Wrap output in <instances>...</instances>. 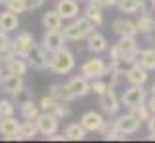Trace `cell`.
<instances>
[{"label": "cell", "instance_id": "277c9868", "mask_svg": "<svg viewBox=\"0 0 155 143\" xmlns=\"http://www.w3.org/2000/svg\"><path fill=\"white\" fill-rule=\"evenodd\" d=\"M147 101V92L144 90V86H136V84H130V88L124 90V94L121 95V103L124 107H134V105H140V103H146Z\"/></svg>", "mask_w": 155, "mask_h": 143}, {"label": "cell", "instance_id": "3957f363", "mask_svg": "<svg viewBox=\"0 0 155 143\" xmlns=\"http://www.w3.org/2000/svg\"><path fill=\"white\" fill-rule=\"evenodd\" d=\"M37 128H38V134L50 138L52 134L58 132V126H59V118L54 115L52 111H42L40 115L37 116Z\"/></svg>", "mask_w": 155, "mask_h": 143}, {"label": "cell", "instance_id": "ffe728a7", "mask_svg": "<svg viewBox=\"0 0 155 143\" xmlns=\"http://www.w3.org/2000/svg\"><path fill=\"white\" fill-rule=\"evenodd\" d=\"M42 25L46 31H61L63 27V17L59 15L58 10H48L42 15Z\"/></svg>", "mask_w": 155, "mask_h": 143}, {"label": "cell", "instance_id": "e0dca14e", "mask_svg": "<svg viewBox=\"0 0 155 143\" xmlns=\"http://www.w3.org/2000/svg\"><path fill=\"white\" fill-rule=\"evenodd\" d=\"M84 40H86V50L92 52V53H102V52L107 50V40H105L104 34L98 33V31H92Z\"/></svg>", "mask_w": 155, "mask_h": 143}, {"label": "cell", "instance_id": "8d00e7d4", "mask_svg": "<svg viewBox=\"0 0 155 143\" xmlns=\"http://www.w3.org/2000/svg\"><path fill=\"white\" fill-rule=\"evenodd\" d=\"M58 103H59V101L54 97V95H44V97L40 99V103H38V105H40V109H42V111H52Z\"/></svg>", "mask_w": 155, "mask_h": 143}, {"label": "cell", "instance_id": "ee69618b", "mask_svg": "<svg viewBox=\"0 0 155 143\" xmlns=\"http://www.w3.org/2000/svg\"><path fill=\"white\" fill-rule=\"evenodd\" d=\"M147 132H150V134H155V115H151L150 120H147Z\"/></svg>", "mask_w": 155, "mask_h": 143}, {"label": "cell", "instance_id": "f907efd6", "mask_svg": "<svg viewBox=\"0 0 155 143\" xmlns=\"http://www.w3.org/2000/svg\"><path fill=\"white\" fill-rule=\"evenodd\" d=\"M147 138H150V139H155V134H150V135H147Z\"/></svg>", "mask_w": 155, "mask_h": 143}, {"label": "cell", "instance_id": "ab89813d", "mask_svg": "<svg viewBox=\"0 0 155 143\" xmlns=\"http://www.w3.org/2000/svg\"><path fill=\"white\" fill-rule=\"evenodd\" d=\"M46 0H25V8L27 11H33V10H40L44 6Z\"/></svg>", "mask_w": 155, "mask_h": 143}, {"label": "cell", "instance_id": "4316f807", "mask_svg": "<svg viewBox=\"0 0 155 143\" xmlns=\"http://www.w3.org/2000/svg\"><path fill=\"white\" fill-rule=\"evenodd\" d=\"M27 69H29L27 59L17 57V56L6 63V73H10V75H21V76H23V75L27 73Z\"/></svg>", "mask_w": 155, "mask_h": 143}, {"label": "cell", "instance_id": "ac0fdd59", "mask_svg": "<svg viewBox=\"0 0 155 143\" xmlns=\"http://www.w3.org/2000/svg\"><path fill=\"white\" fill-rule=\"evenodd\" d=\"M100 134H102V138L104 139H109V141H124L128 138L124 132H121L117 126H115V120L109 122V120H105L104 122V126L100 128Z\"/></svg>", "mask_w": 155, "mask_h": 143}, {"label": "cell", "instance_id": "d6986e66", "mask_svg": "<svg viewBox=\"0 0 155 143\" xmlns=\"http://www.w3.org/2000/svg\"><path fill=\"white\" fill-rule=\"evenodd\" d=\"M19 115L23 120H37V116L40 115V105L35 103L33 97L23 99L19 103Z\"/></svg>", "mask_w": 155, "mask_h": 143}, {"label": "cell", "instance_id": "30bf717a", "mask_svg": "<svg viewBox=\"0 0 155 143\" xmlns=\"http://www.w3.org/2000/svg\"><path fill=\"white\" fill-rule=\"evenodd\" d=\"M117 44L121 46L124 59H128L130 63H136L138 53H140V48H138V42H136V37H121Z\"/></svg>", "mask_w": 155, "mask_h": 143}, {"label": "cell", "instance_id": "816d5d0a", "mask_svg": "<svg viewBox=\"0 0 155 143\" xmlns=\"http://www.w3.org/2000/svg\"><path fill=\"white\" fill-rule=\"evenodd\" d=\"M0 78H2V67H0Z\"/></svg>", "mask_w": 155, "mask_h": 143}, {"label": "cell", "instance_id": "b9f144b4", "mask_svg": "<svg viewBox=\"0 0 155 143\" xmlns=\"http://www.w3.org/2000/svg\"><path fill=\"white\" fill-rule=\"evenodd\" d=\"M92 4L100 6L102 10H107V8H113V6H117V0H90Z\"/></svg>", "mask_w": 155, "mask_h": 143}, {"label": "cell", "instance_id": "11a10c76", "mask_svg": "<svg viewBox=\"0 0 155 143\" xmlns=\"http://www.w3.org/2000/svg\"><path fill=\"white\" fill-rule=\"evenodd\" d=\"M0 120H2V118H0Z\"/></svg>", "mask_w": 155, "mask_h": 143}, {"label": "cell", "instance_id": "83f0119b", "mask_svg": "<svg viewBox=\"0 0 155 143\" xmlns=\"http://www.w3.org/2000/svg\"><path fill=\"white\" fill-rule=\"evenodd\" d=\"M63 135H65V139L81 141V139L86 138V130H84V126H82L81 122H73V124H69V126L63 130Z\"/></svg>", "mask_w": 155, "mask_h": 143}, {"label": "cell", "instance_id": "9c48e42d", "mask_svg": "<svg viewBox=\"0 0 155 143\" xmlns=\"http://www.w3.org/2000/svg\"><path fill=\"white\" fill-rule=\"evenodd\" d=\"M65 42H67V40H65L61 31H46L44 38H42V46H44V50L48 53L65 48Z\"/></svg>", "mask_w": 155, "mask_h": 143}, {"label": "cell", "instance_id": "4fadbf2b", "mask_svg": "<svg viewBox=\"0 0 155 143\" xmlns=\"http://www.w3.org/2000/svg\"><path fill=\"white\" fill-rule=\"evenodd\" d=\"M111 29H113V33H115L119 38H121V37H136V34H138L136 23L130 21V19H123V17L113 21Z\"/></svg>", "mask_w": 155, "mask_h": 143}, {"label": "cell", "instance_id": "7bdbcfd3", "mask_svg": "<svg viewBox=\"0 0 155 143\" xmlns=\"http://www.w3.org/2000/svg\"><path fill=\"white\" fill-rule=\"evenodd\" d=\"M117 57H124V56H123L121 46H119V44H113L109 48V59H117Z\"/></svg>", "mask_w": 155, "mask_h": 143}, {"label": "cell", "instance_id": "5bb4252c", "mask_svg": "<svg viewBox=\"0 0 155 143\" xmlns=\"http://www.w3.org/2000/svg\"><path fill=\"white\" fill-rule=\"evenodd\" d=\"M140 120L138 118H134L132 115H121V116H117V120H115V126L121 130V132H124L127 135H130V134H136L140 130Z\"/></svg>", "mask_w": 155, "mask_h": 143}, {"label": "cell", "instance_id": "d6a6232c", "mask_svg": "<svg viewBox=\"0 0 155 143\" xmlns=\"http://www.w3.org/2000/svg\"><path fill=\"white\" fill-rule=\"evenodd\" d=\"M130 65H132V63H130L128 59H124V57H117V59H111V61H109V71H115V73L124 75Z\"/></svg>", "mask_w": 155, "mask_h": 143}, {"label": "cell", "instance_id": "52a82bcc", "mask_svg": "<svg viewBox=\"0 0 155 143\" xmlns=\"http://www.w3.org/2000/svg\"><path fill=\"white\" fill-rule=\"evenodd\" d=\"M23 88H25V80H23L21 75L6 73L2 78H0V90L6 92V94H10V95H14V97L23 90Z\"/></svg>", "mask_w": 155, "mask_h": 143}, {"label": "cell", "instance_id": "44dd1931", "mask_svg": "<svg viewBox=\"0 0 155 143\" xmlns=\"http://www.w3.org/2000/svg\"><path fill=\"white\" fill-rule=\"evenodd\" d=\"M50 95H54L58 101H61V103H69V101L77 99L73 92H71L69 84H63V82H58V84H52L50 88Z\"/></svg>", "mask_w": 155, "mask_h": 143}, {"label": "cell", "instance_id": "484cf974", "mask_svg": "<svg viewBox=\"0 0 155 143\" xmlns=\"http://www.w3.org/2000/svg\"><path fill=\"white\" fill-rule=\"evenodd\" d=\"M136 63L142 65L146 71H155V48H147V50H140Z\"/></svg>", "mask_w": 155, "mask_h": 143}, {"label": "cell", "instance_id": "681fc988", "mask_svg": "<svg viewBox=\"0 0 155 143\" xmlns=\"http://www.w3.org/2000/svg\"><path fill=\"white\" fill-rule=\"evenodd\" d=\"M151 94L155 95V82H153V86H151Z\"/></svg>", "mask_w": 155, "mask_h": 143}, {"label": "cell", "instance_id": "c3c4849f", "mask_svg": "<svg viewBox=\"0 0 155 143\" xmlns=\"http://www.w3.org/2000/svg\"><path fill=\"white\" fill-rule=\"evenodd\" d=\"M147 40H150V42H151V44L155 46V29H153V31H151L150 34H147Z\"/></svg>", "mask_w": 155, "mask_h": 143}, {"label": "cell", "instance_id": "e575fe53", "mask_svg": "<svg viewBox=\"0 0 155 143\" xmlns=\"http://www.w3.org/2000/svg\"><path fill=\"white\" fill-rule=\"evenodd\" d=\"M6 10L14 11V14H23V11H27L25 8V0H6Z\"/></svg>", "mask_w": 155, "mask_h": 143}, {"label": "cell", "instance_id": "9a60e30c", "mask_svg": "<svg viewBox=\"0 0 155 143\" xmlns=\"http://www.w3.org/2000/svg\"><path fill=\"white\" fill-rule=\"evenodd\" d=\"M104 116L96 111H88L81 116V124L84 126L86 132H100V128L104 126Z\"/></svg>", "mask_w": 155, "mask_h": 143}, {"label": "cell", "instance_id": "d4e9b609", "mask_svg": "<svg viewBox=\"0 0 155 143\" xmlns=\"http://www.w3.org/2000/svg\"><path fill=\"white\" fill-rule=\"evenodd\" d=\"M21 122L15 116H6L0 120V135H12V134H19Z\"/></svg>", "mask_w": 155, "mask_h": 143}, {"label": "cell", "instance_id": "7dc6e473", "mask_svg": "<svg viewBox=\"0 0 155 143\" xmlns=\"http://www.w3.org/2000/svg\"><path fill=\"white\" fill-rule=\"evenodd\" d=\"M138 2L142 4V10L140 11H150L147 8H150V0H138Z\"/></svg>", "mask_w": 155, "mask_h": 143}, {"label": "cell", "instance_id": "f35d334b", "mask_svg": "<svg viewBox=\"0 0 155 143\" xmlns=\"http://www.w3.org/2000/svg\"><path fill=\"white\" fill-rule=\"evenodd\" d=\"M12 48V38H10V33H6L0 29V50H8Z\"/></svg>", "mask_w": 155, "mask_h": 143}, {"label": "cell", "instance_id": "cb8c5ba5", "mask_svg": "<svg viewBox=\"0 0 155 143\" xmlns=\"http://www.w3.org/2000/svg\"><path fill=\"white\" fill-rule=\"evenodd\" d=\"M136 29H138L140 34H150L153 29H155V19L150 11H142V15L138 17V21H136Z\"/></svg>", "mask_w": 155, "mask_h": 143}, {"label": "cell", "instance_id": "4dcf8cb0", "mask_svg": "<svg viewBox=\"0 0 155 143\" xmlns=\"http://www.w3.org/2000/svg\"><path fill=\"white\" fill-rule=\"evenodd\" d=\"M117 8L121 14H136L142 10V4L138 0H117Z\"/></svg>", "mask_w": 155, "mask_h": 143}, {"label": "cell", "instance_id": "db71d44e", "mask_svg": "<svg viewBox=\"0 0 155 143\" xmlns=\"http://www.w3.org/2000/svg\"><path fill=\"white\" fill-rule=\"evenodd\" d=\"M0 4H6V0H0Z\"/></svg>", "mask_w": 155, "mask_h": 143}, {"label": "cell", "instance_id": "74e56055", "mask_svg": "<svg viewBox=\"0 0 155 143\" xmlns=\"http://www.w3.org/2000/svg\"><path fill=\"white\" fill-rule=\"evenodd\" d=\"M52 113H54V115H56V116L59 118V120H61V118L69 116V107L65 105V103H61V101H59V103H58V105L52 109Z\"/></svg>", "mask_w": 155, "mask_h": 143}, {"label": "cell", "instance_id": "5b68a950", "mask_svg": "<svg viewBox=\"0 0 155 143\" xmlns=\"http://www.w3.org/2000/svg\"><path fill=\"white\" fill-rule=\"evenodd\" d=\"M33 46H35L33 37H31L29 33H25V31L17 33V37H15V38H12V50H14V53H15L17 57L27 59L29 52L33 50Z\"/></svg>", "mask_w": 155, "mask_h": 143}, {"label": "cell", "instance_id": "7c38bea8", "mask_svg": "<svg viewBox=\"0 0 155 143\" xmlns=\"http://www.w3.org/2000/svg\"><path fill=\"white\" fill-rule=\"evenodd\" d=\"M56 10L59 11V15L63 19H75L79 17L81 10H79V0H56Z\"/></svg>", "mask_w": 155, "mask_h": 143}, {"label": "cell", "instance_id": "f546056e", "mask_svg": "<svg viewBox=\"0 0 155 143\" xmlns=\"http://www.w3.org/2000/svg\"><path fill=\"white\" fill-rule=\"evenodd\" d=\"M130 115H132L134 118H138L140 122H147L150 120V116H151V111H150V107H147L146 103H140V105H134V107H130Z\"/></svg>", "mask_w": 155, "mask_h": 143}, {"label": "cell", "instance_id": "f1b7e54d", "mask_svg": "<svg viewBox=\"0 0 155 143\" xmlns=\"http://www.w3.org/2000/svg\"><path fill=\"white\" fill-rule=\"evenodd\" d=\"M61 33H63V37L65 40H71V42H79V40H84L86 38V34L81 31L79 27H77V23H69V25H65L61 29Z\"/></svg>", "mask_w": 155, "mask_h": 143}, {"label": "cell", "instance_id": "603a6c76", "mask_svg": "<svg viewBox=\"0 0 155 143\" xmlns=\"http://www.w3.org/2000/svg\"><path fill=\"white\" fill-rule=\"evenodd\" d=\"M82 14H84V17L92 23L94 27H102V25H104V10L100 8V6H96V4L90 2V4L84 8V11H82Z\"/></svg>", "mask_w": 155, "mask_h": 143}, {"label": "cell", "instance_id": "1f68e13d", "mask_svg": "<svg viewBox=\"0 0 155 143\" xmlns=\"http://www.w3.org/2000/svg\"><path fill=\"white\" fill-rule=\"evenodd\" d=\"M21 135H23V139H33V138H37L38 135V128H37V122L35 120H25V122H21Z\"/></svg>", "mask_w": 155, "mask_h": 143}, {"label": "cell", "instance_id": "2e32d148", "mask_svg": "<svg viewBox=\"0 0 155 143\" xmlns=\"http://www.w3.org/2000/svg\"><path fill=\"white\" fill-rule=\"evenodd\" d=\"M67 84H69V88H71V92H73L75 97H84V95H88L92 92L90 90V80H88L86 76H82V75L73 76Z\"/></svg>", "mask_w": 155, "mask_h": 143}, {"label": "cell", "instance_id": "ba28073f", "mask_svg": "<svg viewBox=\"0 0 155 143\" xmlns=\"http://www.w3.org/2000/svg\"><path fill=\"white\" fill-rule=\"evenodd\" d=\"M98 101H100V107H102V111L107 113V115H115V113L119 111V107H121V103H119V97L115 90H113V86L109 84V88L102 94L98 95Z\"/></svg>", "mask_w": 155, "mask_h": 143}, {"label": "cell", "instance_id": "60d3db41", "mask_svg": "<svg viewBox=\"0 0 155 143\" xmlns=\"http://www.w3.org/2000/svg\"><path fill=\"white\" fill-rule=\"evenodd\" d=\"M15 57V53H14V50L12 48H8V50H0V63H8L10 59H14Z\"/></svg>", "mask_w": 155, "mask_h": 143}, {"label": "cell", "instance_id": "f5cc1de1", "mask_svg": "<svg viewBox=\"0 0 155 143\" xmlns=\"http://www.w3.org/2000/svg\"><path fill=\"white\" fill-rule=\"evenodd\" d=\"M79 2H90V0H79Z\"/></svg>", "mask_w": 155, "mask_h": 143}, {"label": "cell", "instance_id": "f6af8a7d", "mask_svg": "<svg viewBox=\"0 0 155 143\" xmlns=\"http://www.w3.org/2000/svg\"><path fill=\"white\" fill-rule=\"evenodd\" d=\"M146 105H147V107H150V111H151V115H155V95H153V94H151V97H150V99H147V101H146Z\"/></svg>", "mask_w": 155, "mask_h": 143}, {"label": "cell", "instance_id": "bcb514c9", "mask_svg": "<svg viewBox=\"0 0 155 143\" xmlns=\"http://www.w3.org/2000/svg\"><path fill=\"white\" fill-rule=\"evenodd\" d=\"M4 139H8V141H21V139H23V135H21V132H19V134H12V135H4Z\"/></svg>", "mask_w": 155, "mask_h": 143}, {"label": "cell", "instance_id": "7a4b0ae2", "mask_svg": "<svg viewBox=\"0 0 155 143\" xmlns=\"http://www.w3.org/2000/svg\"><path fill=\"white\" fill-rule=\"evenodd\" d=\"M107 73H109V65H107L104 59H100V57L86 59V61L81 65V75H82V76H86L88 80L104 78Z\"/></svg>", "mask_w": 155, "mask_h": 143}, {"label": "cell", "instance_id": "8fae6325", "mask_svg": "<svg viewBox=\"0 0 155 143\" xmlns=\"http://www.w3.org/2000/svg\"><path fill=\"white\" fill-rule=\"evenodd\" d=\"M150 71H146L142 65L138 63H132L130 67L127 69V73H124V78H127L128 84H136V86H144L146 82H147V75Z\"/></svg>", "mask_w": 155, "mask_h": 143}, {"label": "cell", "instance_id": "6da1fadb", "mask_svg": "<svg viewBox=\"0 0 155 143\" xmlns=\"http://www.w3.org/2000/svg\"><path fill=\"white\" fill-rule=\"evenodd\" d=\"M75 65H77L75 56L67 48H61L58 52L48 53V69L56 75H69L75 69Z\"/></svg>", "mask_w": 155, "mask_h": 143}, {"label": "cell", "instance_id": "d590c367", "mask_svg": "<svg viewBox=\"0 0 155 143\" xmlns=\"http://www.w3.org/2000/svg\"><path fill=\"white\" fill-rule=\"evenodd\" d=\"M107 88H109V84L107 82H104L102 78H96V80H90V90L96 94V95H102Z\"/></svg>", "mask_w": 155, "mask_h": 143}, {"label": "cell", "instance_id": "7402d4cb", "mask_svg": "<svg viewBox=\"0 0 155 143\" xmlns=\"http://www.w3.org/2000/svg\"><path fill=\"white\" fill-rule=\"evenodd\" d=\"M17 27H19V19H17V14H14V11L6 10L0 14V29L6 33H14L17 31Z\"/></svg>", "mask_w": 155, "mask_h": 143}, {"label": "cell", "instance_id": "8992f818", "mask_svg": "<svg viewBox=\"0 0 155 143\" xmlns=\"http://www.w3.org/2000/svg\"><path fill=\"white\" fill-rule=\"evenodd\" d=\"M27 63L29 67L35 71H46L48 69V52L44 50L42 44H35L33 50L27 56Z\"/></svg>", "mask_w": 155, "mask_h": 143}, {"label": "cell", "instance_id": "836d02e7", "mask_svg": "<svg viewBox=\"0 0 155 143\" xmlns=\"http://www.w3.org/2000/svg\"><path fill=\"white\" fill-rule=\"evenodd\" d=\"M15 115V103L12 99H0V118L14 116Z\"/></svg>", "mask_w": 155, "mask_h": 143}]
</instances>
